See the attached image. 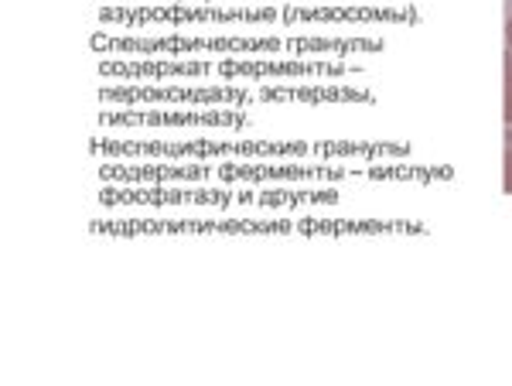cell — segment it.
Returning <instances> with one entry per match:
<instances>
[{
  "mask_svg": "<svg viewBox=\"0 0 512 386\" xmlns=\"http://www.w3.org/2000/svg\"><path fill=\"white\" fill-rule=\"evenodd\" d=\"M277 7H212V4H140V7H103L99 21H123L130 28L140 24H270L277 21Z\"/></svg>",
  "mask_w": 512,
  "mask_h": 386,
  "instance_id": "6da1fadb",
  "label": "cell"
},
{
  "mask_svg": "<svg viewBox=\"0 0 512 386\" xmlns=\"http://www.w3.org/2000/svg\"><path fill=\"white\" fill-rule=\"evenodd\" d=\"M89 45L96 52H134V55H192V52H219V55H229V52H280L284 41L280 38H181V35H164V38H110V35H93Z\"/></svg>",
  "mask_w": 512,
  "mask_h": 386,
  "instance_id": "7a4b0ae2",
  "label": "cell"
},
{
  "mask_svg": "<svg viewBox=\"0 0 512 386\" xmlns=\"http://www.w3.org/2000/svg\"><path fill=\"white\" fill-rule=\"evenodd\" d=\"M103 103H250L243 86H103Z\"/></svg>",
  "mask_w": 512,
  "mask_h": 386,
  "instance_id": "3957f363",
  "label": "cell"
},
{
  "mask_svg": "<svg viewBox=\"0 0 512 386\" xmlns=\"http://www.w3.org/2000/svg\"><path fill=\"white\" fill-rule=\"evenodd\" d=\"M236 195L226 188H161V185H127V188H113L103 185L99 202L103 205H226Z\"/></svg>",
  "mask_w": 512,
  "mask_h": 386,
  "instance_id": "277c9868",
  "label": "cell"
},
{
  "mask_svg": "<svg viewBox=\"0 0 512 386\" xmlns=\"http://www.w3.org/2000/svg\"><path fill=\"white\" fill-rule=\"evenodd\" d=\"M99 123L110 127H243L250 117L239 110H202V113H158V110H123L99 113Z\"/></svg>",
  "mask_w": 512,
  "mask_h": 386,
  "instance_id": "5b68a950",
  "label": "cell"
},
{
  "mask_svg": "<svg viewBox=\"0 0 512 386\" xmlns=\"http://www.w3.org/2000/svg\"><path fill=\"white\" fill-rule=\"evenodd\" d=\"M216 175L222 182H311V178L338 182L355 171L332 164H219Z\"/></svg>",
  "mask_w": 512,
  "mask_h": 386,
  "instance_id": "8992f818",
  "label": "cell"
},
{
  "mask_svg": "<svg viewBox=\"0 0 512 386\" xmlns=\"http://www.w3.org/2000/svg\"><path fill=\"white\" fill-rule=\"evenodd\" d=\"M212 175V164H99L103 185H164V182H202Z\"/></svg>",
  "mask_w": 512,
  "mask_h": 386,
  "instance_id": "52a82bcc",
  "label": "cell"
},
{
  "mask_svg": "<svg viewBox=\"0 0 512 386\" xmlns=\"http://www.w3.org/2000/svg\"><path fill=\"white\" fill-rule=\"evenodd\" d=\"M280 18L287 24H297V21H321V24H417V11H410V7H403V11H396V7H284L280 11Z\"/></svg>",
  "mask_w": 512,
  "mask_h": 386,
  "instance_id": "ba28073f",
  "label": "cell"
},
{
  "mask_svg": "<svg viewBox=\"0 0 512 386\" xmlns=\"http://www.w3.org/2000/svg\"><path fill=\"white\" fill-rule=\"evenodd\" d=\"M219 76H239V79H277V76H332L342 79L345 72H355L342 62H304V59H287V62H267V59H222L216 62Z\"/></svg>",
  "mask_w": 512,
  "mask_h": 386,
  "instance_id": "9c48e42d",
  "label": "cell"
},
{
  "mask_svg": "<svg viewBox=\"0 0 512 386\" xmlns=\"http://www.w3.org/2000/svg\"><path fill=\"white\" fill-rule=\"evenodd\" d=\"M216 69L212 62H195V59H106L99 62V76H127V79H168V76H209Z\"/></svg>",
  "mask_w": 512,
  "mask_h": 386,
  "instance_id": "30bf717a",
  "label": "cell"
},
{
  "mask_svg": "<svg viewBox=\"0 0 512 386\" xmlns=\"http://www.w3.org/2000/svg\"><path fill=\"white\" fill-rule=\"evenodd\" d=\"M263 103H376L373 93L355 86H263Z\"/></svg>",
  "mask_w": 512,
  "mask_h": 386,
  "instance_id": "8fae6325",
  "label": "cell"
},
{
  "mask_svg": "<svg viewBox=\"0 0 512 386\" xmlns=\"http://www.w3.org/2000/svg\"><path fill=\"white\" fill-rule=\"evenodd\" d=\"M297 233L304 236H383V233H424L420 223H373V219H301Z\"/></svg>",
  "mask_w": 512,
  "mask_h": 386,
  "instance_id": "7c38bea8",
  "label": "cell"
},
{
  "mask_svg": "<svg viewBox=\"0 0 512 386\" xmlns=\"http://www.w3.org/2000/svg\"><path fill=\"white\" fill-rule=\"evenodd\" d=\"M311 154H318L321 161L328 158H407L410 144H393V141H318L311 144Z\"/></svg>",
  "mask_w": 512,
  "mask_h": 386,
  "instance_id": "4fadbf2b",
  "label": "cell"
},
{
  "mask_svg": "<svg viewBox=\"0 0 512 386\" xmlns=\"http://www.w3.org/2000/svg\"><path fill=\"white\" fill-rule=\"evenodd\" d=\"M291 55L328 52V55H362V52H383V38H291L284 41Z\"/></svg>",
  "mask_w": 512,
  "mask_h": 386,
  "instance_id": "5bb4252c",
  "label": "cell"
},
{
  "mask_svg": "<svg viewBox=\"0 0 512 386\" xmlns=\"http://www.w3.org/2000/svg\"><path fill=\"white\" fill-rule=\"evenodd\" d=\"M373 182H451L454 168L437 164V168H424V164H373L362 171Z\"/></svg>",
  "mask_w": 512,
  "mask_h": 386,
  "instance_id": "9a60e30c",
  "label": "cell"
},
{
  "mask_svg": "<svg viewBox=\"0 0 512 386\" xmlns=\"http://www.w3.org/2000/svg\"><path fill=\"white\" fill-rule=\"evenodd\" d=\"M260 205H274V209H284V205H304V202H338L335 188H294V192H260L256 195Z\"/></svg>",
  "mask_w": 512,
  "mask_h": 386,
  "instance_id": "2e32d148",
  "label": "cell"
},
{
  "mask_svg": "<svg viewBox=\"0 0 512 386\" xmlns=\"http://www.w3.org/2000/svg\"><path fill=\"white\" fill-rule=\"evenodd\" d=\"M502 192L512 195V127H506V154H502Z\"/></svg>",
  "mask_w": 512,
  "mask_h": 386,
  "instance_id": "e0dca14e",
  "label": "cell"
},
{
  "mask_svg": "<svg viewBox=\"0 0 512 386\" xmlns=\"http://www.w3.org/2000/svg\"><path fill=\"white\" fill-rule=\"evenodd\" d=\"M502 82H506V96H502V117H506V127H512V52L506 55V76H502Z\"/></svg>",
  "mask_w": 512,
  "mask_h": 386,
  "instance_id": "ac0fdd59",
  "label": "cell"
},
{
  "mask_svg": "<svg viewBox=\"0 0 512 386\" xmlns=\"http://www.w3.org/2000/svg\"><path fill=\"white\" fill-rule=\"evenodd\" d=\"M506 41H509V52H512V18L506 21Z\"/></svg>",
  "mask_w": 512,
  "mask_h": 386,
  "instance_id": "d6986e66",
  "label": "cell"
}]
</instances>
